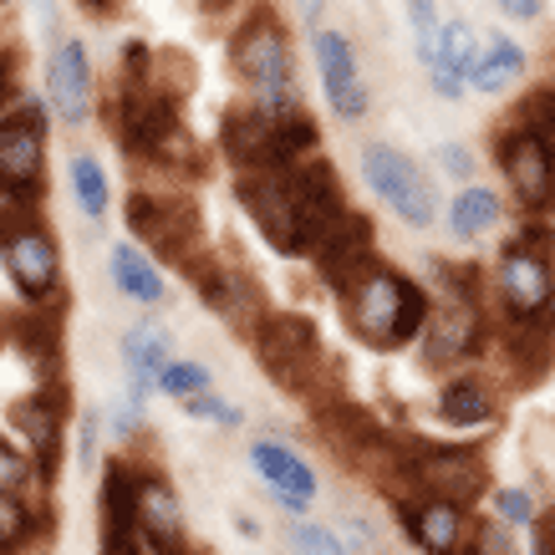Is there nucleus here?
I'll return each instance as SVG.
<instances>
[{
  "mask_svg": "<svg viewBox=\"0 0 555 555\" xmlns=\"http://www.w3.org/2000/svg\"><path fill=\"white\" fill-rule=\"evenodd\" d=\"M240 199L255 215L260 235L281 255H317L352 204L341 199L337 173L321 158H301L291 169L240 173Z\"/></svg>",
  "mask_w": 555,
  "mask_h": 555,
  "instance_id": "obj_1",
  "label": "nucleus"
},
{
  "mask_svg": "<svg viewBox=\"0 0 555 555\" xmlns=\"http://www.w3.org/2000/svg\"><path fill=\"white\" fill-rule=\"evenodd\" d=\"M489 311H494V337L509 347L515 362L530 367V347L540 357L551 352V321H555V255L551 235L540 224H525L509 235L489 270Z\"/></svg>",
  "mask_w": 555,
  "mask_h": 555,
  "instance_id": "obj_2",
  "label": "nucleus"
},
{
  "mask_svg": "<svg viewBox=\"0 0 555 555\" xmlns=\"http://www.w3.org/2000/svg\"><path fill=\"white\" fill-rule=\"evenodd\" d=\"M341 296V321L362 347L372 352H403V347H418L423 326H428V311H434V296L403 275L398 266H383L372 260L367 270H357L352 281L337 286Z\"/></svg>",
  "mask_w": 555,
  "mask_h": 555,
  "instance_id": "obj_3",
  "label": "nucleus"
},
{
  "mask_svg": "<svg viewBox=\"0 0 555 555\" xmlns=\"http://www.w3.org/2000/svg\"><path fill=\"white\" fill-rule=\"evenodd\" d=\"M443 286L434 291V311L418 337V352L428 367H459L489 347L494 337V311H489V281L469 266H434Z\"/></svg>",
  "mask_w": 555,
  "mask_h": 555,
  "instance_id": "obj_4",
  "label": "nucleus"
},
{
  "mask_svg": "<svg viewBox=\"0 0 555 555\" xmlns=\"http://www.w3.org/2000/svg\"><path fill=\"white\" fill-rule=\"evenodd\" d=\"M230 72L250 87L255 107H266V113H296V107H301V98H296L291 36L270 11H255V16L230 36Z\"/></svg>",
  "mask_w": 555,
  "mask_h": 555,
  "instance_id": "obj_5",
  "label": "nucleus"
},
{
  "mask_svg": "<svg viewBox=\"0 0 555 555\" xmlns=\"http://www.w3.org/2000/svg\"><path fill=\"white\" fill-rule=\"evenodd\" d=\"M0 260L11 286L31 306H51L62 291V250L56 235L31 204H0Z\"/></svg>",
  "mask_w": 555,
  "mask_h": 555,
  "instance_id": "obj_6",
  "label": "nucleus"
},
{
  "mask_svg": "<svg viewBox=\"0 0 555 555\" xmlns=\"http://www.w3.org/2000/svg\"><path fill=\"white\" fill-rule=\"evenodd\" d=\"M128 230L143 240L149 255L189 270V275H199L209 266V255H204V219L194 209V199H184V194L133 189L128 194Z\"/></svg>",
  "mask_w": 555,
  "mask_h": 555,
  "instance_id": "obj_7",
  "label": "nucleus"
},
{
  "mask_svg": "<svg viewBox=\"0 0 555 555\" xmlns=\"http://www.w3.org/2000/svg\"><path fill=\"white\" fill-rule=\"evenodd\" d=\"M362 179H367V189L403 219L408 230H428L443 215L428 169H423L418 158H408L403 149H392V143H362Z\"/></svg>",
  "mask_w": 555,
  "mask_h": 555,
  "instance_id": "obj_8",
  "label": "nucleus"
},
{
  "mask_svg": "<svg viewBox=\"0 0 555 555\" xmlns=\"http://www.w3.org/2000/svg\"><path fill=\"white\" fill-rule=\"evenodd\" d=\"M494 164L509 179V194L525 215H555V149L545 143L535 122H525L515 113V122H505L494 138Z\"/></svg>",
  "mask_w": 555,
  "mask_h": 555,
  "instance_id": "obj_9",
  "label": "nucleus"
},
{
  "mask_svg": "<svg viewBox=\"0 0 555 555\" xmlns=\"http://www.w3.org/2000/svg\"><path fill=\"white\" fill-rule=\"evenodd\" d=\"M250 337H255L260 367H266L275 383L291 387V392H311V383H317L321 367H326V347H321L311 321L296 317V311H266Z\"/></svg>",
  "mask_w": 555,
  "mask_h": 555,
  "instance_id": "obj_10",
  "label": "nucleus"
},
{
  "mask_svg": "<svg viewBox=\"0 0 555 555\" xmlns=\"http://www.w3.org/2000/svg\"><path fill=\"white\" fill-rule=\"evenodd\" d=\"M47 179V113L21 98L16 113L0 118V194L5 204H31Z\"/></svg>",
  "mask_w": 555,
  "mask_h": 555,
  "instance_id": "obj_11",
  "label": "nucleus"
},
{
  "mask_svg": "<svg viewBox=\"0 0 555 555\" xmlns=\"http://www.w3.org/2000/svg\"><path fill=\"white\" fill-rule=\"evenodd\" d=\"M403 489H413V494H434V500H454V505L474 509V500L489 489L485 454H474V449H443V443H423V449L403 454Z\"/></svg>",
  "mask_w": 555,
  "mask_h": 555,
  "instance_id": "obj_12",
  "label": "nucleus"
},
{
  "mask_svg": "<svg viewBox=\"0 0 555 555\" xmlns=\"http://www.w3.org/2000/svg\"><path fill=\"white\" fill-rule=\"evenodd\" d=\"M133 520H138V540L149 555H184L194 551L189 545V515H184V500L164 469H138L133 479Z\"/></svg>",
  "mask_w": 555,
  "mask_h": 555,
  "instance_id": "obj_13",
  "label": "nucleus"
},
{
  "mask_svg": "<svg viewBox=\"0 0 555 555\" xmlns=\"http://www.w3.org/2000/svg\"><path fill=\"white\" fill-rule=\"evenodd\" d=\"M398 525L413 540L418 555H459L474 530V509L454 505V500H434V494H398Z\"/></svg>",
  "mask_w": 555,
  "mask_h": 555,
  "instance_id": "obj_14",
  "label": "nucleus"
},
{
  "mask_svg": "<svg viewBox=\"0 0 555 555\" xmlns=\"http://www.w3.org/2000/svg\"><path fill=\"white\" fill-rule=\"evenodd\" d=\"M311 56H317V72H321V87H326L332 113H337V118H347V122L367 118L372 92H367V77H362V62H357L352 41H347L341 31L317 26V31H311Z\"/></svg>",
  "mask_w": 555,
  "mask_h": 555,
  "instance_id": "obj_15",
  "label": "nucleus"
},
{
  "mask_svg": "<svg viewBox=\"0 0 555 555\" xmlns=\"http://www.w3.org/2000/svg\"><path fill=\"white\" fill-rule=\"evenodd\" d=\"M250 469L266 479L275 505L286 509V515H296V520H306V509H311V500H317V489H321V479H317V469L306 464V454H296L281 438H255Z\"/></svg>",
  "mask_w": 555,
  "mask_h": 555,
  "instance_id": "obj_16",
  "label": "nucleus"
},
{
  "mask_svg": "<svg viewBox=\"0 0 555 555\" xmlns=\"http://www.w3.org/2000/svg\"><path fill=\"white\" fill-rule=\"evenodd\" d=\"M47 102L51 113L67 122V128H82L98 107V82H92V62H87L82 41H56L47 56Z\"/></svg>",
  "mask_w": 555,
  "mask_h": 555,
  "instance_id": "obj_17",
  "label": "nucleus"
},
{
  "mask_svg": "<svg viewBox=\"0 0 555 555\" xmlns=\"http://www.w3.org/2000/svg\"><path fill=\"white\" fill-rule=\"evenodd\" d=\"M5 418H11V428L21 434L26 454H31L41 469H51V459H56V449H62V423H67V413H62V392H56V387L21 392Z\"/></svg>",
  "mask_w": 555,
  "mask_h": 555,
  "instance_id": "obj_18",
  "label": "nucleus"
},
{
  "mask_svg": "<svg viewBox=\"0 0 555 555\" xmlns=\"http://www.w3.org/2000/svg\"><path fill=\"white\" fill-rule=\"evenodd\" d=\"M494 413H500L494 387H489V377H479V372H459V377H449L443 392H438V423L454 428V434H479V428L494 423Z\"/></svg>",
  "mask_w": 555,
  "mask_h": 555,
  "instance_id": "obj_19",
  "label": "nucleus"
},
{
  "mask_svg": "<svg viewBox=\"0 0 555 555\" xmlns=\"http://www.w3.org/2000/svg\"><path fill=\"white\" fill-rule=\"evenodd\" d=\"M321 266V275L332 281V286H341V281H352L357 270H367L377 255H372V224L357 209H347V219H341L332 235L321 240V250L311 255Z\"/></svg>",
  "mask_w": 555,
  "mask_h": 555,
  "instance_id": "obj_20",
  "label": "nucleus"
},
{
  "mask_svg": "<svg viewBox=\"0 0 555 555\" xmlns=\"http://www.w3.org/2000/svg\"><path fill=\"white\" fill-rule=\"evenodd\" d=\"M133 479L138 464H122V459L102 469V551L107 545H143L133 520Z\"/></svg>",
  "mask_w": 555,
  "mask_h": 555,
  "instance_id": "obj_21",
  "label": "nucleus"
},
{
  "mask_svg": "<svg viewBox=\"0 0 555 555\" xmlns=\"http://www.w3.org/2000/svg\"><path fill=\"white\" fill-rule=\"evenodd\" d=\"M107 275H113V286H118L128 301L158 306L164 296H169L164 266H158L143 245H133V240H122V245H113V250H107Z\"/></svg>",
  "mask_w": 555,
  "mask_h": 555,
  "instance_id": "obj_22",
  "label": "nucleus"
},
{
  "mask_svg": "<svg viewBox=\"0 0 555 555\" xmlns=\"http://www.w3.org/2000/svg\"><path fill=\"white\" fill-rule=\"evenodd\" d=\"M500 219H505V199H500L494 189H485V184H464L454 199H449V209H443L449 235L464 240V245L494 235V230H500Z\"/></svg>",
  "mask_w": 555,
  "mask_h": 555,
  "instance_id": "obj_23",
  "label": "nucleus"
},
{
  "mask_svg": "<svg viewBox=\"0 0 555 555\" xmlns=\"http://www.w3.org/2000/svg\"><path fill=\"white\" fill-rule=\"evenodd\" d=\"M520 77H525V47L520 41L505 36V31L485 36V51H479V67L469 72V82L479 87V92H509Z\"/></svg>",
  "mask_w": 555,
  "mask_h": 555,
  "instance_id": "obj_24",
  "label": "nucleus"
},
{
  "mask_svg": "<svg viewBox=\"0 0 555 555\" xmlns=\"http://www.w3.org/2000/svg\"><path fill=\"white\" fill-rule=\"evenodd\" d=\"M169 326H158V321H138L122 332V367L128 377H143V383L158 387V372L169 367Z\"/></svg>",
  "mask_w": 555,
  "mask_h": 555,
  "instance_id": "obj_25",
  "label": "nucleus"
},
{
  "mask_svg": "<svg viewBox=\"0 0 555 555\" xmlns=\"http://www.w3.org/2000/svg\"><path fill=\"white\" fill-rule=\"evenodd\" d=\"M41 479H47V469H41L26 449H16V443H0V500L36 505V485H41Z\"/></svg>",
  "mask_w": 555,
  "mask_h": 555,
  "instance_id": "obj_26",
  "label": "nucleus"
},
{
  "mask_svg": "<svg viewBox=\"0 0 555 555\" xmlns=\"http://www.w3.org/2000/svg\"><path fill=\"white\" fill-rule=\"evenodd\" d=\"M72 173V194H77V204H82L87 219H102L107 215V173H102V164L92 158V153H77L67 164Z\"/></svg>",
  "mask_w": 555,
  "mask_h": 555,
  "instance_id": "obj_27",
  "label": "nucleus"
},
{
  "mask_svg": "<svg viewBox=\"0 0 555 555\" xmlns=\"http://www.w3.org/2000/svg\"><path fill=\"white\" fill-rule=\"evenodd\" d=\"M209 383H215V372L204 367V362H194V357H173L169 367L158 372V392L173 398V403H189V398L209 392Z\"/></svg>",
  "mask_w": 555,
  "mask_h": 555,
  "instance_id": "obj_28",
  "label": "nucleus"
},
{
  "mask_svg": "<svg viewBox=\"0 0 555 555\" xmlns=\"http://www.w3.org/2000/svg\"><path fill=\"white\" fill-rule=\"evenodd\" d=\"M459 555H520V540H515V530H509L505 520L474 515V530H469V540H464Z\"/></svg>",
  "mask_w": 555,
  "mask_h": 555,
  "instance_id": "obj_29",
  "label": "nucleus"
},
{
  "mask_svg": "<svg viewBox=\"0 0 555 555\" xmlns=\"http://www.w3.org/2000/svg\"><path fill=\"white\" fill-rule=\"evenodd\" d=\"M286 540H291V551L296 555H352L347 551V540H341L332 525H317V520H296L286 530Z\"/></svg>",
  "mask_w": 555,
  "mask_h": 555,
  "instance_id": "obj_30",
  "label": "nucleus"
},
{
  "mask_svg": "<svg viewBox=\"0 0 555 555\" xmlns=\"http://www.w3.org/2000/svg\"><path fill=\"white\" fill-rule=\"evenodd\" d=\"M494 500V520H505L509 530H530V525L540 520V509H535V500H530V489H494L489 494Z\"/></svg>",
  "mask_w": 555,
  "mask_h": 555,
  "instance_id": "obj_31",
  "label": "nucleus"
},
{
  "mask_svg": "<svg viewBox=\"0 0 555 555\" xmlns=\"http://www.w3.org/2000/svg\"><path fill=\"white\" fill-rule=\"evenodd\" d=\"M184 413H189V418H199V423H219V428H240V423H245V413H240L235 403L215 398V392H199V398H189Z\"/></svg>",
  "mask_w": 555,
  "mask_h": 555,
  "instance_id": "obj_32",
  "label": "nucleus"
},
{
  "mask_svg": "<svg viewBox=\"0 0 555 555\" xmlns=\"http://www.w3.org/2000/svg\"><path fill=\"white\" fill-rule=\"evenodd\" d=\"M143 418H149V403H138L133 392H122L118 403L102 413V423H107V428H113L118 438H133L138 428H143Z\"/></svg>",
  "mask_w": 555,
  "mask_h": 555,
  "instance_id": "obj_33",
  "label": "nucleus"
},
{
  "mask_svg": "<svg viewBox=\"0 0 555 555\" xmlns=\"http://www.w3.org/2000/svg\"><path fill=\"white\" fill-rule=\"evenodd\" d=\"M434 158L443 164V173H449V179H459V184H469V179H474V153H469V143H443Z\"/></svg>",
  "mask_w": 555,
  "mask_h": 555,
  "instance_id": "obj_34",
  "label": "nucleus"
},
{
  "mask_svg": "<svg viewBox=\"0 0 555 555\" xmlns=\"http://www.w3.org/2000/svg\"><path fill=\"white\" fill-rule=\"evenodd\" d=\"M530 555H555V509L530 525Z\"/></svg>",
  "mask_w": 555,
  "mask_h": 555,
  "instance_id": "obj_35",
  "label": "nucleus"
},
{
  "mask_svg": "<svg viewBox=\"0 0 555 555\" xmlns=\"http://www.w3.org/2000/svg\"><path fill=\"white\" fill-rule=\"evenodd\" d=\"M11 102H16V56L0 41V107H11Z\"/></svg>",
  "mask_w": 555,
  "mask_h": 555,
  "instance_id": "obj_36",
  "label": "nucleus"
},
{
  "mask_svg": "<svg viewBox=\"0 0 555 555\" xmlns=\"http://www.w3.org/2000/svg\"><path fill=\"white\" fill-rule=\"evenodd\" d=\"M540 5H545V0H500V11H505L509 21H540Z\"/></svg>",
  "mask_w": 555,
  "mask_h": 555,
  "instance_id": "obj_37",
  "label": "nucleus"
},
{
  "mask_svg": "<svg viewBox=\"0 0 555 555\" xmlns=\"http://www.w3.org/2000/svg\"><path fill=\"white\" fill-rule=\"evenodd\" d=\"M408 5V21H434L438 16V0H403Z\"/></svg>",
  "mask_w": 555,
  "mask_h": 555,
  "instance_id": "obj_38",
  "label": "nucleus"
},
{
  "mask_svg": "<svg viewBox=\"0 0 555 555\" xmlns=\"http://www.w3.org/2000/svg\"><path fill=\"white\" fill-rule=\"evenodd\" d=\"M118 5H122V0H82V11H87V16H113Z\"/></svg>",
  "mask_w": 555,
  "mask_h": 555,
  "instance_id": "obj_39",
  "label": "nucleus"
},
{
  "mask_svg": "<svg viewBox=\"0 0 555 555\" xmlns=\"http://www.w3.org/2000/svg\"><path fill=\"white\" fill-rule=\"evenodd\" d=\"M36 21H41V26H56V5H51V0H36Z\"/></svg>",
  "mask_w": 555,
  "mask_h": 555,
  "instance_id": "obj_40",
  "label": "nucleus"
},
{
  "mask_svg": "<svg viewBox=\"0 0 555 555\" xmlns=\"http://www.w3.org/2000/svg\"><path fill=\"white\" fill-rule=\"evenodd\" d=\"M102 555H149V551H143V545H107Z\"/></svg>",
  "mask_w": 555,
  "mask_h": 555,
  "instance_id": "obj_41",
  "label": "nucleus"
},
{
  "mask_svg": "<svg viewBox=\"0 0 555 555\" xmlns=\"http://www.w3.org/2000/svg\"><path fill=\"white\" fill-rule=\"evenodd\" d=\"M0 5H5V0H0Z\"/></svg>",
  "mask_w": 555,
  "mask_h": 555,
  "instance_id": "obj_42",
  "label": "nucleus"
}]
</instances>
